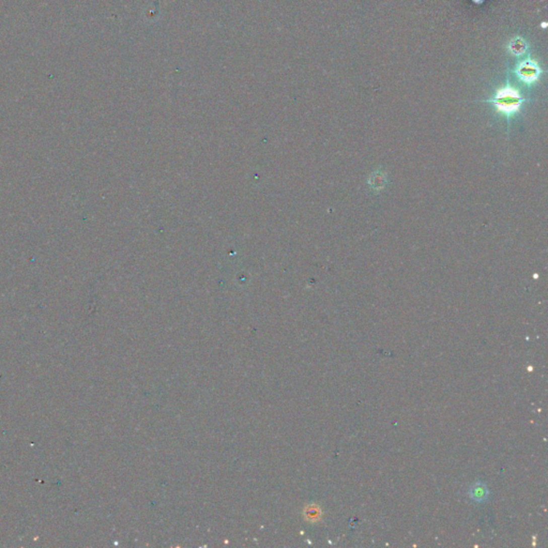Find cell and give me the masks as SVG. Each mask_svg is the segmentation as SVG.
<instances>
[{
  "mask_svg": "<svg viewBox=\"0 0 548 548\" xmlns=\"http://www.w3.org/2000/svg\"><path fill=\"white\" fill-rule=\"evenodd\" d=\"M527 47H528L527 43L520 37H516L515 39H513L509 44V50L515 56L524 55L525 51L527 50Z\"/></svg>",
  "mask_w": 548,
  "mask_h": 548,
  "instance_id": "obj_3",
  "label": "cell"
},
{
  "mask_svg": "<svg viewBox=\"0 0 548 548\" xmlns=\"http://www.w3.org/2000/svg\"><path fill=\"white\" fill-rule=\"evenodd\" d=\"M515 73L522 83L530 86L537 82L544 71L536 61L528 57L527 59L518 62L515 67Z\"/></svg>",
  "mask_w": 548,
  "mask_h": 548,
  "instance_id": "obj_2",
  "label": "cell"
},
{
  "mask_svg": "<svg viewBox=\"0 0 548 548\" xmlns=\"http://www.w3.org/2000/svg\"><path fill=\"white\" fill-rule=\"evenodd\" d=\"M487 102L492 103L499 114L510 118L519 113L526 99L522 98L520 92L508 82L507 85L497 90L494 97Z\"/></svg>",
  "mask_w": 548,
  "mask_h": 548,
  "instance_id": "obj_1",
  "label": "cell"
}]
</instances>
